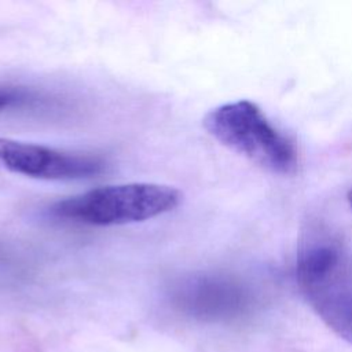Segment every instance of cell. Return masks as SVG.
<instances>
[{"mask_svg":"<svg viewBox=\"0 0 352 352\" xmlns=\"http://www.w3.org/2000/svg\"><path fill=\"white\" fill-rule=\"evenodd\" d=\"M296 278L315 314L352 345V258L342 241L312 227L300 242Z\"/></svg>","mask_w":352,"mask_h":352,"instance_id":"1","label":"cell"},{"mask_svg":"<svg viewBox=\"0 0 352 352\" xmlns=\"http://www.w3.org/2000/svg\"><path fill=\"white\" fill-rule=\"evenodd\" d=\"M170 302L186 316L204 322H227L250 305L245 287L219 275H191L172 286Z\"/></svg>","mask_w":352,"mask_h":352,"instance_id":"4","label":"cell"},{"mask_svg":"<svg viewBox=\"0 0 352 352\" xmlns=\"http://www.w3.org/2000/svg\"><path fill=\"white\" fill-rule=\"evenodd\" d=\"M202 124L223 146L272 173L289 175L297 166L293 143L250 100L220 104L204 117Z\"/></svg>","mask_w":352,"mask_h":352,"instance_id":"3","label":"cell"},{"mask_svg":"<svg viewBox=\"0 0 352 352\" xmlns=\"http://www.w3.org/2000/svg\"><path fill=\"white\" fill-rule=\"evenodd\" d=\"M29 98V94L25 92L21 88H14V87H0V111L18 106Z\"/></svg>","mask_w":352,"mask_h":352,"instance_id":"6","label":"cell"},{"mask_svg":"<svg viewBox=\"0 0 352 352\" xmlns=\"http://www.w3.org/2000/svg\"><path fill=\"white\" fill-rule=\"evenodd\" d=\"M102 158L0 138V168L45 180L84 179L103 172Z\"/></svg>","mask_w":352,"mask_h":352,"instance_id":"5","label":"cell"},{"mask_svg":"<svg viewBox=\"0 0 352 352\" xmlns=\"http://www.w3.org/2000/svg\"><path fill=\"white\" fill-rule=\"evenodd\" d=\"M348 202H349V206H351V209H352V188L348 191Z\"/></svg>","mask_w":352,"mask_h":352,"instance_id":"7","label":"cell"},{"mask_svg":"<svg viewBox=\"0 0 352 352\" xmlns=\"http://www.w3.org/2000/svg\"><path fill=\"white\" fill-rule=\"evenodd\" d=\"M182 201L177 188L157 183L103 186L58 201L48 213L59 220L88 226L144 221L173 210Z\"/></svg>","mask_w":352,"mask_h":352,"instance_id":"2","label":"cell"}]
</instances>
